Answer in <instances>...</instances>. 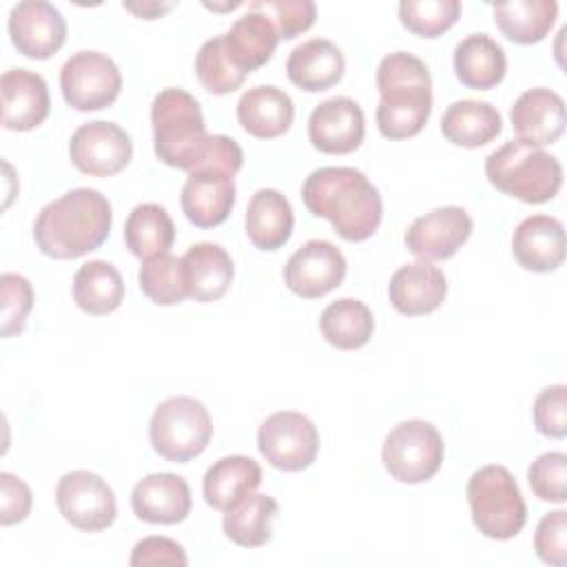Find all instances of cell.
<instances>
[{"label":"cell","mask_w":567,"mask_h":567,"mask_svg":"<svg viewBox=\"0 0 567 567\" xmlns=\"http://www.w3.org/2000/svg\"><path fill=\"white\" fill-rule=\"evenodd\" d=\"M301 199L315 217L332 224L346 241L370 239L383 217V202L377 186L352 166H323L312 171L303 186Z\"/></svg>","instance_id":"obj_1"},{"label":"cell","mask_w":567,"mask_h":567,"mask_svg":"<svg viewBox=\"0 0 567 567\" xmlns=\"http://www.w3.org/2000/svg\"><path fill=\"white\" fill-rule=\"evenodd\" d=\"M111 224V202L100 190L73 188L42 206L33 221V239L51 259H78L106 241Z\"/></svg>","instance_id":"obj_2"},{"label":"cell","mask_w":567,"mask_h":567,"mask_svg":"<svg viewBox=\"0 0 567 567\" xmlns=\"http://www.w3.org/2000/svg\"><path fill=\"white\" fill-rule=\"evenodd\" d=\"M377 126L388 140H408L423 131L432 113V78L425 62L408 51L385 55L377 66Z\"/></svg>","instance_id":"obj_3"},{"label":"cell","mask_w":567,"mask_h":567,"mask_svg":"<svg viewBox=\"0 0 567 567\" xmlns=\"http://www.w3.org/2000/svg\"><path fill=\"white\" fill-rule=\"evenodd\" d=\"M153 148L159 162L179 171H195L208 148V133L199 102L184 89H162L151 104Z\"/></svg>","instance_id":"obj_4"},{"label":"cell","mask_w":567,"mask_h":567,"mask_svg":"<svg viewBox=\"0 0 567 567\" xmlns=\"http://www.w3.org/2000/svg\"><path fill=\"white\" fill-rule=\"evenodd\" d=\"M485 175L496 190L525 204H545L563 186L558 157L523 140L505 142L492 151L485 159Z\"/></svg>","instance_id":"obj_5"},{"label":"cell","mask_w":567,"mask_h":567,"mask_svg":"<svg viewBox=\"0 0 567 567\" xmlns=\"http://www.w3.org/2000/svg\"><path fill=\"white\" fill-rule=\"evenodd\" d=\"M467 503L476 529L494 540L514 538L527 520V505L512 472L503 465L478 467L467 481Z\"/></svg>","instance_id":"obj_6"},{"label":"cell","mask_w":567,"mask_h":567,"mask_svg":"<svg viewBox=\"0 0 567 567\" xmlns=\"http://www.w3.org/2000/svg\"><path fill=\"white\" fill-rule=\"evenodd\" d=\"M213 436L208 408L195 396H171L162 401L148 423L153 450L173 463L199 456Z\"/></svg>","instance_id":"obj_7"},{"label":"cell","mask_w":567,"mask_h":567,"mask_svg":"<svg viewBox=\"0 0 567 567\" xmlns=\"http://www.w3.org/2000/svg\"><path fill=\"white\" fill-rule=\"evenodd\" d=\"M445 445L441 432L423 419H410L394 425L381 450L388 474L408 485L430 481L443 463Z\"/></svg>","instance_id":"obj_8"},{"label":"cell","mask_w":567,"mask_h":567,"mask_svg":"<svg viewBox=\"0 0 567 567\" xmlns=\"http://www.w3.org/2000/svg\"><path fill=\"white\" fill-rule=\"evenodd\" d=\"M60 89L71 109L100 111L117 100L122 73L106 53L78 51L60 69Z\"/></svg>","instance_id":"obj_9"},{"label":"cell","mask_w":567,"mask_h":567,"mask_svg":"<svg viewBox=\"0 0 567 567\" xmlns=\"http://www.w3.org/2000/svg\"><path fill=\"white\" fill-rule=\"evenodd\" d=\"M257 447L272 467L281 472H301L317 458L319 432L306 414L281 410L261 421Z\"/></svg>","instance_id":"obj_10"},{"label":"cell","mask_w":567,"mask_h":567,"mask_svg":"<svg viewBox=\"0 0 567 567\" xmlns=\"http://www.w3.org/2000/svg\"><path fill=\"white\" fill-rule=\"evenodd\" d=\"M55 503L62 518L82 532H102L111 527L117 516L111 485L89 470L66 472L58 481Z\"/></svg>","instance_id":"obj_11"},{"label":"cell","mask_w":567,"mask_h":567,"mask_svg":"<svg viewBox=\"0 0 567 567\" xmlns=\"http://www.w3.org/2000/svg\"><path fill=\"white\" fill-rule=\"evenodd\" d=\"M69 157L84 175L111 177L128 166L133 142L115 122L95 120L75 128L69 142Z\"/></svg>","instance_id":"obj_12"},{"label":"cell","mask_w":567,"mask_h":567,"mask_svg":"<svg viewBox=\"0 0 567 567\" xmlns=\"http://www.w3.org/2000/svg\"><path fill=\"white\" fill-rule=\"evenodd\" d=\"M348 264L343 252L326 239H310L290 255L284 281L301 299H319L341 286Z\"/></svg>","instance_id":"obj_13"},{"label":"cell","mask_w":567,"mask_h":567,"mask_svg":"<svg viewBox=\"0 0 567 567\" xmlns=\"http://www.w3.org/2000/svg\"><path fill=\"white\" fill-rule=\"evenodd\" d=\"M9 38L18 53L31 60H47L66 40V20L58 7L44 0H22L9 11Z\"/></svg>","instance_id":"obj_14"},{"label":"cell","mask_w":567,"mask_h":567,"mask_svg":"<svg viewBox=\"0 0 567 567\" xmlns=\"http://www.w3.org/2000/svg\"><path fill=\"white\" fill-rule=\"evenodd\" d=\"M470 235V213L461 206H441L410 224L405 233V246L421 261H441L456 255Z\"/></svg>","instance_id":"obj_15"},{"label":"cell","mask_w":567,"mask_h":567,"mask_svg":"<svg viewBox=\"0 0 567 567\" xmlns=\"http://www.w3.org/2000/svg\"><path fill=\"white\" fill-rule=\"evenodd\" d=\"M308 137L321 153H352L365 137V115L352 97L337 95L323 100L312 109L308 117Z\"/></svg>","instance_id":"obj_16"},{"label":"cell","mask_w":567,"mask_h":567,"mask_svg":"<svg viewBox=\"0 0 567 567\" xmlns=\"http://www.w3.org/2000/svg\"><path fill=\"white\" fill-rule=\"evenodd\" d=\"M237 188L230 173L219 168L190 171L179 195L182 210L197 228L224 224L235 206Z\"/></svg>","instance_id":"obj_17"},{"label":"cell","mask_w":567,"mask_h":567,"mask_svg":"<svg viewBox=\"0 0 567 567\" xmlns=\"http://www.w3.org/2000/svg\"><path fill=\"white\" fill-rule=\"evenodd\" d=\"M131 507L144 523L175 525L190 514V487L177 474L155 472L135 483L131 492Z\"/></svg>","instance_id":"obj_18"},{"label":"cell","mask_w":567,"mask_h":567,"mask_svg":"<svg viewBox=\"0 0 567 567\" xmlns=\"http://www.w3.org/2000/svg\"><path fill=\"white\" fill-rule=\"evenodd\" d=\"M509 120L516 140L543 148L554 144L565 131V100L545 86L529 89L512 104Z\"/></svg>","instance_id":"obj_19"},{"label":"cell","mask_w":567,"mask_h":567,"mask_svg":"<svg viewBox=\"0 0 567 567\" xmlns=\"http://www.w3.org/2000/svg\"><path fill=\"white\" fill-rule=\"evenodd\" d=\"M2 126L7 131H31L40 126L51 109L49 89L40 73L9 69L0 78Z\"/></svg>","instance_id":"obj_20"},{"label":"cell","mask_w":567,"mask_h":567,"mask_svg":"<svg viewBox=\"0 0 567 567\" xmlns=\"http://www.w3.org/2000/svg\"><path fill=\"white\" fill-rule=\"evenodd\" d=\"M514 259L532 272H551L565 261V228L551 215L525 217L512 235Z\"/></svg>","instance_id":"obj_21"},{"label":"cell","mask_w":567,"mask_h":567,"mask_svg":"<svg viewBox=\"0 0 567 567\" xmlns=\"http://www.w3.org/2000/svg\"><path fill=\"white\" fill-rule=\"evenodd\" d=\"M447 295V281L441 268L430 261L401 266L388 284V297L396 312L419 317L434 312Z\"/></svg>","instance_id":"obj_22"},{"label":"cell","mask_w":567,"mask_h":567,"mask_svg":"<svg viewBox=\"0 0 567 567\" xmlns=\"http://www.w3.org/2000/svg\"><path fill=\"white\" fill-rule=\"evenodd\" d=\"M346 71L341 49L326 38H312L297 44L286 62L288 80L308 93H319L334 86Z\"/></svg>","instance_id":"obj_23"},{"label":"cell","mask_w":567,"mask_h":567,"mask_svg":"<svg viewBox=\"0 0 567 567\" xmlns=\"http://www.w3.org/2000/svg\"><path fill=\"white\" fill-rule=\"evenodd\" d=\"M237 120L248 135L272 140L292 126L295 104L286 91L272 84H259L241 93L237 102Z\"/></svg>","instance_id":"obj_24"},{"label":"cell","mask_w":567,"mask_h":567,"mask_svg":"<svg viewBox=\"0 0 567 567\" xmlns=\"http://www.w3.org/2000/svg\"><path fill=\"white\" fill-rule=\"evenodd\" d=\"M182 264H184L188 297L199 303L221 299L235 277V266L230 255L226 252V248L213 241L193 244L184 252Z\"/></svg>","instance_id":"obj_25"},{"label":"cell","mask_w":567,"mask_h":567,"mask_svg":"<svg viewBox=\"0 0 567 567\" xmlns=\"http://www.w3.org/2000/svg\"><path fill=\"white\" fill-rule=\"evenodd\" d=\"M261 467L255 458L230 454L215 461L202 481L204 501L219 512H228L241 498L252 494L261 485Z\"/></svg>","instance_id":"obj_26"},{"label":"cell","mask_w":567,"mask_h":567,"mask_svg":"<svg viewBox=\"0 0 567 567\" xmlns=\"http://www.w3.org/2000/svg\"><path fill=\"white\" fill-rule=\"evenodd\" d=\"M221 40L233 64L248 75L272 58L279 35L264 13L248 9V13L237 18L233 27L221 33Z\"/></svg>","instance_id":"obj_27"},{"label":"cell","mask_w":567,"mask_h":567,"mask_svg":"<svg viewBox=\"0 0 567 567\" xmlns=\"http://www.w3.org/2000/svg\"><path fill=\"white\" fill-rule=\"evenodd\" d=\"M295 213L275 188H259L246 208V235L259 250H279L292 235Z\"/></svg>","instance_id":"obj_28"},{"label":"cell","mask_w":567,"mask_h":567,"mask_svg":"<svg viewBox=\"0 0 567 567\" xmlns=\"http://www.w3.org/2000/svg\"><path fill=\"white\" fill-rule=\"evenodd\" d=\"M503 47L487 33H472L454 47V73L467 89L489 91L505 78Z\"/></svg>","instance_id":"obj_29"},{"label":"cell","mask_w":567,"mask_h":567,"mask_svg":"<svg viewBox=\"0 0 567 567\" xmlns=\"http://www.w3.org/2000/svg\"><path fill=\"white\" fill-rule=\"evenodd\" d=\"M503 131V117L489 102L458 100L441 117V133L447 142L463 148H478L496 140Z\"/></svg>","instance_id":"obj_30"},{"label":"cell","mask_w":567,"mask_h":567,"mask_svg":"<svg viewBox=\"0 0 567 567\" xmlns=\"http://www.w3.org/2000/svg\"><path fill=\"white\" fill-rule=\"evenodd\" d=\"M124 299V281L120 270L102 259L86 261L73 275V301L93 317L109 315L120 308Z\"/></svg>","instance_id":"obj_31"},{"label":"cell","mask_w":567,"mask_h":567,"mask_svg":"<svg viewBox=\"0 0 567 567\" xmlns=\"http://www.w3.org/2000/svg\"><path fill=\"white\" fill-rule=\"evenodd\" d=\"M501 33L516 44L540 42L558 18L554 0H512L492 7Z\"/></svg>","instance_id":"obj_32"},{"label":"cell","mask_w":567,"mask_h":567,"mask_svg":"<svg viewBox=\"0 0 567 567\" xmlns=\"http://www.w3.org/2000/svg\"><path fill=\"white\" fill-rule=\"evenodd\" d=\"M319 328L332 348L359 350L370 341L374 332V317L363 301L354 297H341L323 308Z\"/></svg>","instance_id":"obj_33"},{"label":"cell","mask_w":567,"mask_h":567,"mask_svg":"<svg viewBox=\"0 0 567 567\" xmlns=\"http://www.w3.org/2000/svg\"><path fill=\"white\" fill-rule=\"evenodd\" d=\"M124 241L126 248L140 259L168 252L175 241V224L168 210L153 202L137 204L126 217Z\"/></svg>","instance_id":"obj_34"},{"label":"cell","mask_w":567,"mask_h":567,"mask_svg":"<svg viewBox=\"0 0 567 567\" xmlns=\"http://www.w3.org/2000/svg\"><path fill=\"white\" fill-rule=\"evenodd\" d=\"M279 514V505L272 496L248 494L235 507L224 514L221 527L226 538L239 547H261L272 536V520Z\"/></svg>","instance_id":"obj_35"},{"label":"cell","mask_w":567,"mask_h":567,"mask_svg":"<svg viewBox=\"0 0 567 567\" xmlns=\"http://www.w3.org/2000/svg\"><path fill=\"white\" fill-rule=\"evenodd\" d=\"M142 292L157 306H175L188 297L182 257L171 252L144 259L137 272Z\"/></svg>","instance_id":"obj_36"},{"label":"cell","mask_w":567,"mask_h":567,"mask_svg":"<svg viewBox=\"0 0 567 567\" xmlns=\"http://www.w3.org/2000/svg\"><path fill=\"white\" fill-rule=\"evenodd\" d=\"M458 0H403L399 4L401 24L419 38H439L456 24Z\"/></svg>","instance_id":"obj_37"},{"label":"cell","mask_w":567,"mask_h":567,"mask_svg":"<svg viewBox=\"0 0 567 567\" xmlns=\"http://www.w3.org/2000/svg\"><path fill=\"white\" fill-rule=\"evenodd\" d=\"M195 73L202 86L213 95L233 93L246 80V73H241L228 58L221 35L210 38L199 47L195 58Z\"/></svg>","instance_id":"obj_38"},{"label":"cell","mask_w":567,"mask_h":567,"mask_svg":"<svg viewBox=\"0 0 567 567\" xmlns=\"http://www.w3.org/2000/svg\"><path fill=\"white\" fill-rule=\"evenodd\" d=\"M248 9L264 13L284 40H292L308 31L317 18L312 0H255Z\"/></svg>","instance_id":"obj_39"},{"label":"cell","mask_w":567,"mask_h":567,"mask_svg":"<svg viewBox=\"0 0 567 567\" xmlns=\"http://www.w3.org/2000/svg\"><path fill=\"white\" fill-rule=\"evenodd\" d=\"M527 481L536 498L547 503L567 501V454L545 452L532 461L527 470Z\"/></svg>","instance_id":"obj_40"},{"label":"cell","mask_w":567,"mask_h":567,"mask_svg":"<svg viewBox=\"0 0 567 567\" xmlns=\"http://www.w3.org/2000/svg\"><path fill=\"white\" fill-rule=\"evenodd\" d=\"M0 290H2V337H18L24 326L27 317L33 308V288L27 277L18 272H4L0 277Z\"/></svg>","instance_id":"obj_41"},{"label":"cell","mask_w":567,"mask_h":567,"mask_svg":"<svg viewBox=\"0 0 567 567\" xmlns=\"http://www.w3.org/2000/svg\"><path fill=\"white\" fill-rule=\"evenodd\" d=\"M536 556L551 567L567 565V512L554 509L545 514L534 534Z\"/></svg>","instance_id":"obj_42"},{"label":"cell","mask_w":567,"mask_h":567,"mask_svg":"<svg viewBox=\"0 0 567 567\" xmlns=\"http://www.w3.org/2000/svg\"><path fill=\"white\" fill-rule=\"evenodd\" d=\"M534 425L543 436L563 439L567 434V388L563 383L540 390L534 399Z\"/></svg>","instance_id":"obj_43"},{"label":"cell","mask_w":567,"mask_h":567,"mask_svg":"<svg viewBox=\"0 0 567 567\" xmlns=\"http://www.w3.org/2000/svg\"><path fill=\"white\" fill-rule=\"evenodd\" d=\"M131 567H151V565H188V556L184 547L166 536H146L135 543L131 558Z\"/></svg>","instance_id":"obj_44"},{"label":"cell","mask_w":567,"mask_h":567,"mask_svg":"<svg viewBox=\"0 0 567 567\" xmlns=\"http://www.w3.org/2000/svg\"><path fill=\"white\" fill-rule=\"evenodd\" d=\"M31 503L29 485L9 472H0V523L4 527L22 523L31 512Z\"/></svg>","instance_id":"obj_45"},{"label":"cell","mask_w":567,"mask_h":567,"mask_svg":"<svg viewBox=\"0 0 567 567\" xmlns=\"http://www.w3.org/2000/svg\"><path fill=\"white\" fill-rule=\"evenodd\" d=\"M241 166H244L241 146L228 135H210L206 155H204V159L197 168H219V171H226L235 177V173H239Z\"/></svg>","instance_id":"obj_46"},{"label":"cell","mask_w":567,"mask_h":567,"mask_svg":"<svg viewBox=\"0 0 567 567\" xmlns=\"http://www.w3.org/2000/svg\"><path fill=\"white\" fill-rule=\"evenodd\" d=\"M126 9L144 20H153V18H159L162 13H166L168 9H173V4H159V2H142V4H126Z\"/></svg>","instance_id":"obj_47"}]
</instances>
